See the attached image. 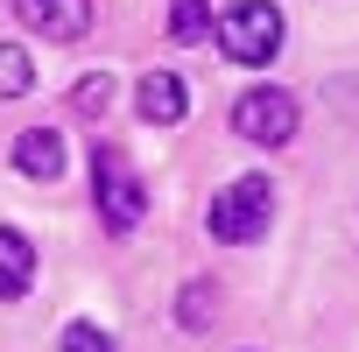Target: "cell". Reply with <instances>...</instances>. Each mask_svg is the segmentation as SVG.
I'll return each mask as SVG.
<instances>
[{
  "mask_svg": "<svg viewBox=\"0 0 359 352\" xmlns=\"http://www.w3.org/2000/svg\"><path fill=\"white\" fill-rule=\"evenodd\" d=\"M92 205H99V226L120 240L148 219V184L134 176V162L120 148H92Z\"/></svg>",
  "mask_w": 359,
  "mask_h": 352,
  "instance_id": "6da1fadb",
  "label": "cell"
},
{
  "mask_svg": "<svg viewBox=\"0 0 359 352\" xmlns=\"http://www.w3.org/2000/svg\"><path fill=\"white\" fill-rule=\"evenodd\" d=\"M212 36H219V50H226L233 64H275L289 22H282L275 0H233V8L212 22Z\"/></svg>",
  "mask_w": 359,
  "mask_h": 352,
  "instance_id": "7a4b0ae2",
  "label": "cell"
},
{
  "mask_svg": "<svg viewBox=\"0 0 359 352\" xmlns=\"http://www.w3.org/2000/svg\"><path fill=\"white\" fill-rule=\"evenodd\" d=\"M268 219H275V184H268V176H233V184L212 198V212H205L212 240H226V247L261 240V233H268Z\"/></svg>",
  "mask_w": 359,
  "mask_h": 352,
  "instance_id": "3957f363",
  "label": "cell"
},
{
  "mask_svg": "<svg viewBox=\"0 0 359 352\" xmlns=\"http://www.w3.org/2000/svg\"><path fill=\"white\" fill-rule=\"evenodd\" d=\"M296 99L282 92V85H254V92H240L233 99V134L240 141H254V148H282V141H296Z\"/></svg>",
  "mask_w": 359,
  "mask_h": 352,
  "instance_id": "277c9868",
  "label": "cell"
},
{
  "mask_svg": "<svg viewBox=\"0 0 359 352\" xmlns=\"http://www.w3.org/2000/svg\"><path fill=\"white\" fill-rule=\"evenodd\" d=\"M15 15L43 43H78L92 29V0H15Z\"/></svg>",
  "mask_w": 359,
  "mask_h": 352,
  "instance_id": "5b68a950",
  "label": "cell"
},
{
  "mask_svg": "<svg viewBox=\"0 0 359 352\" xmlns=\"http://www.w3.org/2000/svg\"><path fill=\"white\" fill-rule=\"evenodd\" d=\"M134 106H141L148 127H176V120L191 113V92H184V78H176V71H148V78L134 85Z\"/></svg>",
  "mask_w": 359,
  "mask_h": 352,
  "instance_id": "8992f818",
  "label": "cell"
},
{
  "mask_svg": "<svg viewBox=\"0 0 359 352\" xmlns=\"http://www.w3.org/2000/svg\"><path fill=\"white\" fill-rule=\"evenodd\" d=\"M15 169L29 176V184L64 176V134H57V127H29V134H15Z\"/></svg>",
  "mask_w": 359,
  "mask_h": 352,
  "instance_id": "52a82bcc",
  "label": "cell"
},
{
  "mask_svg": "<svg viewBox=\"0 0 359 352\" xmlns=\"http://www.w3.org/2000/svg\"><path fill=\"white\" fill-rule=\"evenodd\" d=\"M29 282H36V240L15 233V226H0V303L29 296Z\"/></svg>",
  "mask_w": 359,
  "mask_h": 352,
  "instance_id": "ba28073f",
  "label": "cell"
},
{
  "mask_svg": "<svg viewBox=\"0 0 359 352\" xmlns=\"http://www.w3.org/2000/svg\"><path fill=\"white\" fill-rule=\"evenodd\" d=\"M212 317H219L212 282H184V296H176V324H184V331H212Z\"/></svg>",
  "mask_w": 359,
  "mask_h": 352,
  "instance_id": "9c48e42d",
  "label": "cell"
},
{
  "mask_svg": "<svg viewBox=\"0 0 359 352\" xmlns=\"http://www.w3.org/2000/svg\"><path fill=\"white\" fill-rule=\"evenodd\" d=\"M36 85V64H29V50L22 43H0V99H22Z\"/></svg>",
  "mask_w": 359,
  "mask_h": 352,
  "instance_id": "30bf717a",
  "label": "cell"
},
{
  "mask_svg": "<svg viewBox=\"0 0 359 352\" xmlns=\"http://www.w3.org/2000/svg\"><path fill=\"white\" fill-rule=\"evenodd\" d=\"M212 29V0H169V36L176 43H198Z\"/></svg>",
  "mask_w": 359,
  "mask_h": 352,
  "instance_id": "8fae6325",
  "label": "cell"
},
{
  "mask_svg": "<svg viewBox=\"0 0 359 352\" xmlns=\"http://www.w3.org/2000/svg\"><path fill=\"white\" fill-rule=\"evenodd\" d=\"M57 352H120V345H113V331H106V324L71 317V324H64V338H57Z\"/></svg>",
  "mask_w": 359,
  "mask_h": 352,
  "instance_id": "7c38bea8",
  "label": "cell"
},
{
  "mask_svg": "<svg viewBox=\"0 0 359 352\" xmlns=\"http://www.w3.org/2000/svg\"><path fill=\"white\" fill-rule=\"evenodd\" d=\"M71 99H78V113H106L113 78H106V71H92V78H78V92H71Z\"/></svg>",
  "mask_w": 359,
  "mask_h": 352,
  "instance_id": "4fadbf2b",
  "label": "cell"
}]
</instances>
